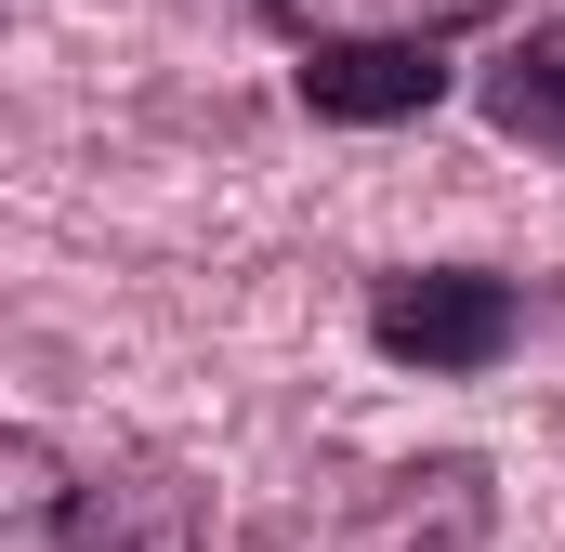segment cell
Here are the masks:
<instances>
[{"instance_id":"obj_4","label":"cell","mask_w":565,"mask_h":552,"mask_svg":"<svg viewBox=\"0 0 565 552\" xmlns=\"http://www.w3.org/2000/svg\"><path fill=\"white\" fill-rule=\"evenodd\" d=\"M434 93H447L434 53H316L302 66V106L316 119H422Z\"/></svg>"},{"instance_id":"obj_3","label":"cell","mask_w":565,"mask_h":552,"mask_svg":"<svg viewBox=\"0 0 565 552\" xmlns=\"http://www.w3.org/2000/svg\"><path fill=\"white\" fill-rule=\"evenodd\" d=\"M0 552H93V487L53 460V434L0 447Z\"/></svg>"},{"instance_id":"obj_6","label":"cell","mask_w":565,"mask_h":552,"mask_svg":"<svg viewBox=\"0 0 565 552\" xmlns=\"http://www.w3.org/2000/svg\"><path fill=\"white\" fill-rule=\"evenodd\" d=\"M93 552H198V500L158 474V460H119L93 487Z\"/></svg>"},{"instance_id":"obj_2","label":"cell","mask_w":565,"mask_h":552,"mask_svg":"<svg viewBox=\"0 0 565 552\" xmlns=\"http://www.w3.org/2000/svg\"><path fill=\"white\" fill-rule=\"evenodd\" d=\"M302 53H434L460 26H487L500 0H264Z\"/></svg>"},{"instance_id":"obj_5","label":"cell","mask_w":565,"mask_h":552,"mask_svg":"<svg viewBox=\"0 0 565 552\" xmlns=\"http://www.w3.org/2000/svg\"><path fill=\"white\" fill-rule=\"evenodd\" d=\"M487 119L513 145H540V158H565V26H526V40L487 66Z\"/></svg>"},{"instance_id":"obj_1","label":"cell","mask_w":565,"mask_h":552,"mask_svg":"<svg viewBox=\"0 0 565 552\" xmlns=\"http://www.w3.org/2000/svg\"><path fill=\"white\" fill-rule=\"evenodd\" d=\"M513 329H526V302L500 289V276H382V302H369V342L395 355V369H422V382H460V369H500L513 355Z\"/></svg>"}]
</instances>
